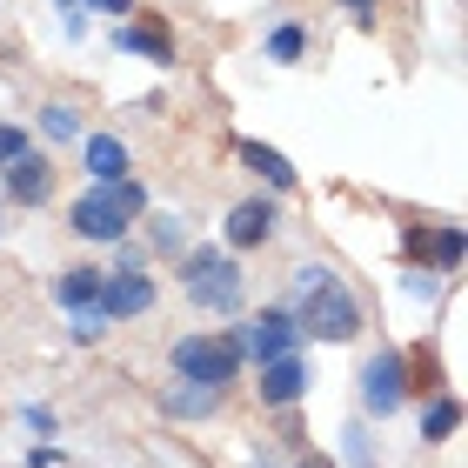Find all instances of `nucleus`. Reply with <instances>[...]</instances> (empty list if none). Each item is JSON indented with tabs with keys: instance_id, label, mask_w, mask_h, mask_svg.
Returning a JSON list of instances; mask_svg holds the SVG:
<instances>
[{
	"instance_id": "obj_1",
	"label": "nucleus",
	"mask_w": 468,
	"mask_h": 468,
	"mask_svg": "<svg viewBox=\"0 0 468 468\" xmlns=\"http://www.w3.org/2000/svg\"><path fill=\"white\" fill-rule=\"evenodd\" d=\"M167 368H175V381H201V388H215V395H228L234 381H241V368H248V355H241V342H234V328H201V335H181L175 348H167Z\"/></svg>"
},
{
	"instance_id": "obj_2",
	"label": "nucleus",
	"mask_w": 468,
	"mask_h": 468,
	"mask_svg": "<svg viewBox=\"0 0 468 468\" xmlns=\"http://www.w3.org/2000/svg\"><path fill=\"white\" fill-rule=\"evenodd\" d=\"M147 215V187L141 181H114V187H88L74 207H68V228L80 241H127V228Z\"/></svg>"
},
{
	"instance_id": "obj_3",
	"label": "nucleus",
	"mask_w": 468,
	"mask_h": 468,
	"mask_svg": "<svg viewBox=\"0 0 468 468\" xmlns=\"http://www.w3.org/2000/svg\"><path fill=\"white\" fill-rule=\"evenodd\" d=\"M181 288H187V302L195 308H207V314H234L248 302V274H241V261H234L228 248H187L181 254Z\"/></svg>"
},
{
	"instance_id": "obj_4",
	"label": "nucleus",
	"mask_w": 468,
	"mask_h": 468,
	"mask_svg": "<svg viewBox=\"0 0 468 468\" xmlns=\"http://www.w3.org/2000/svg\"><path fill=\"white\" fill-rule=\"evenodd\" d=\"M294 328H302V342H308V335H314V342H355V335H361V302H355L342 282H328V288L302 294Z\"/></svg>"
},
{
	"instance_id": "obj_5",
	"label": "nucleus",
	"mask_w": 468,
	"mask_h": 468,
	"mask_svg": "<svg viewBox=\"0 0 468 468\" xmlns=\"http://www.w3.org/2000/svg\"><path fill=\"white\" fill-rule=\"evenodd\" d=\"M361 409H368L375 421H388L395 409H409V355L401 348H375L368 361H361Z\"/></svg>"
},
{
	"instance_id": "obj_6",
	"label": "nucleus",
	"mask_w": 468,
	"mask_h": 468,
	"mask_svg": "<svg viewBox=\"0 0 468 468\" xmlns=\"http://www.w3.org/2000/svg\"><path fill=\"white\" fill-rule=\"evenodd\" d=\"M234 342H241L248 361H282V355H302V328H294V308H261V314H248L241 328H234Z\"/></svg>"
},
{
	"instance_id": "obj_7",
	"label": "nucleus",
	"mask_w": 468,
	"mask_h": 468,
	"mask_svg": "<svg viewBox=\"0 0 468 468\" xmlns=\"http://www.w3.org/2000/svg\"><path fill=\"white\" fill-rule=\"evenodd\" d=\"M274 228H282V207H274L268 195H248V201H234L228 207V254H254V248H268L274 241Z\"/></svg>"
},
{
	"instance_id": "obj_8",
	"label": "nucleus",
	"mask_w": 468,
	"mask_h": 468,
	"mask_svg": "<svg viewBox=\"0 0 468 468\" xmlns=\"http://www.w3.org/2000/svg\"><path fill=\"white\" fill-rule=\"evenodd\" d=\"M114 48L121 54H147V60H154V68H175V27H167V20L154 14V7H141L134 20H121V27H114Z\"/></svg>"
},
{
	"instance_id": "obj_9",
	"label": "nucleus",
	"mask_w": 468,
	"mask_h": 468,
	"mask_svg": "<svg viewBox=\"0 0 468 468\" xmlns=\"http://www.w3.org/2000/svg\"><path fill=\"white\" fill-rule=\"evenodd\" d=\"M54 161L48 154H34V147H27V154H20V161H7V167H0V187H7V201L14 207H48L54 201Z\"/></svg>"
},
{
	"instance_id": "obj_10",
	"label": "nucleus",
	"mask_w": 468,
	"mask_h": 468,
	"mask_svg": "<svg viewBox=\"0 0 468 468\" xmlns=\"http://www.w3.org/2000/svg\"><path fill=\"white\" fill-rule=\"evenodd\" d=\"M401 254L421 261V268H435V274H455V268H462V228H455V221L409 228V234H401Z\"/></svg>"
},
{
	"instance_id": "obj_11",
	"label": "nucleus",
	"mask_w": 468,
	"mask_h": 468,
	"mask_svg": "<svg viewBox=\"0 0 468 468\" xmlns=\"http://www.w3.org/2000/svg\"><path fill=\"white\" fill-rule=\"evenodd\" d=\"M154 274H108V282H101V314H108V322H141V314H154Z\"/></svg>"
},
{
	"instance_id": "obj_12",
	"label": "nucleus",
	"mask_w": 468,
	"mask_h": 468,
	"mask_svg": "<svg viewBox=\"0 0 468 468\" xmlns=\"http://www.w3.org/2000/svg\"><path fill=\"white\" fill-rule=\"evenodd\" d=\"M308 361L302 355H282V361H268L261 381H254V395H261V409H294V401L308 395Z\"/></svg>"
},
{
	"instance_id": "obj_13",
	"label": "nucleus",
	"mask_w": 468,
	"mask_h": 468,
	"mask_svg": "<svg viewBox=\"0 0 468 468\" xmlns=\"http://www.w3.org/2000/svg\"><path fill=\"white\" fill-rule=\"evenodd\" d=\"M154 401H161V415H175V421H207V415H221V395L201 388V381H167Z\"/></svg>"
},
{
	"instance_id": "obj_14",
	"label": "nucleus",
	"mask_w": 468,
	"mask_h": 468,
	"mask_svg": "<svg viewBox=\"0 0 468 468\" xmlns=\"http://www.w3.org/2000/svg\"><path fill=\"white\" fill-rule=\"evenodd\" d=\"M80 161H88V181H94V187L127 181V147H121L114 134H80Z\"/></svg>"
},
{
	"instance_id": "obj_15",
	"label": "nucleus",
	"mask_w": 468,
	"mask_h": 468,
	"mask_svg": "<svg viewBox=\"0 0 468 468\" xmlns=\"http://www.w3.org/2000/svg\"><path fill=\"white\" fill-rule=\"evenodd\" d=\"M101 282H108V268H94V261H74V268L54 282V302L68 308V314H80V308H94V302H101Z\"/></svg>"
},
{
	"instance_id": "obj_16",
	"label": "nucleus",
	"mask_w": 468,
	"mask_h": 468,
	"mask_svg": "<svg viewBox=\"0 0 468 468\" xmlns=\"http://www.w3.org/2000/svg\"><path fill=\"white\" fill-rule=\"evenodd\" d=\"M308 48H314V34L302 27V20H274V27H268V60H274V68H302V60H308Z\"/></svg>"
},
{
	"instance_id": "obj_17",
	"label": "nucleus",
	"mask_w": 468,
	"mask_h": 468,
	"mask_svg": "<svg viewBox=\"0 0 468 468\" xmlns=\"http://www.w3.org/2000/svg\"><path fill=\"white\" fill-rule=\"evenodd\" d=\"M234 154H241V161L254 167V175H261V181L274 187V195H288V187H294V167H288V154H282V147H261V141H234Z\"/></svg>"
},
{
	"instance_id": "obj_18",
	"label": "nucleus",
	"mask_w": 468,
	"mask_h": 468,
	"mask_svg": "<svg viewBox=\"0 0 468 468\" xmlns=\"http://www.w3.org/2000/svg\"><path fill=\"white\" fill-rule=\"evenodd\" d=\"M462 429V401L455 395H429L421 401V441H449Z\"/></svg>"
},
{
	"instance_id": "obj_19",
	"label": "nucleus",
	"mask_w": 468,
	"mask_h": 468,
	"mask_svg": "<svg viewBox=\"0 0 468 468\" xmlns=\"http://www.w3.org/2000/svg\"><path fill=\"white\" fill-rule=\"evenodd\" d=\"M40 134H48V141H74V134H80V108L48 101V108H40Z\"/></svg>"
},
{
	"instance_id": "obj_20",
	"label": "nucleus",
	"mask_w": 468,
	"mask_h": 468,
	"mask_svg": "<svg viewBox=\"0 0 468 468\" xmlns=\"http://www.w3.org/2000/svg\"><path fill=\"white\" fill-rule=\"evenodd\" d=\"M147 241H154V254H187V234H181L175 215H154V221H147Z\"/></svg>"
},
{
	"instance_id": "obj_21",
	"label": "nucleus",
	"mask_w": 468,
	"mask_h": 468,
	"mask_svg": "<svg viewBox=\"0 0 468 468\" xmlns=\"http://www.w3.org/2000/svg\"><path fill=\"white\" fill-rule=\"evenodd\" d=\"M108 328H114V322H108V314H101V308H80V314H74V342H80V348L108 342Z\"/></svg>"
},
{
	"instance_id": "obj_22",
	"label": "nucleus",
	"mask_w": 468,
	"mask_h": 468,
	"mask_svg": "<svg viewBox=\"0 0 468 468\" xmlns=\"http://www.w3.org/2000/svg\"><path fill=\"white\" fill-rule=\"evenodd\" d=\"M342 455H348V468H375V441H368V429H342Z\"/></svg>"
},
{
	"instance_id": "obj_23",
	"label": "nucleus",
	"mask_w": 468,
	"mask_h": 468,
	"mask_svg": "<svg viewBox=\"0 0 468 468\" xmlns=\"http://www.w3.org/2000/svg\"><path fill=\"white\" fill-rule=\"evenodd\" d=\"M328 282H335L328 261H302V268H294V294H314V288H328Z\"/></svg>"
},
{
	"instance_id": "obj_24",
	"label": "nucleus",
	"mask_w": 468,
	"mask_h": 468,
	"mask_svg": "<svg viewBox=\"0 0 468 468\" xmlns=\"http://www.w3.org/2000/svg\"><path fill=\"white\" fill-rule=\"evenodd\" d=\"M20 421H27L34 435H60V415H54V409H40V401H27V409H20Z\"/></svg>"
},
{
	"instance_id": "obj_25",
	"label": "nucleus",
	"mask_w": 468,
	"mask_h": 468,
	"mask_svg": "<svg viewBox=\"0 0 468 468\" xmlns=\"http://www.w3.org/2000/svg\"><path fill=\"white\" fill-rule=\"evenodd\" d=\"M335 7H342L355 27H375V14H381V0H335Z\"/></svg>"
},
{
	"instance_id": "obj_26",
	"label": "nucleus",
	"mask_w": 468,
	"mask_h": 468,
	"mask_svg": "<svg viewBox=\"0 0 468 468\" xmlns=\"http://www.w3.org/2000/svg\"><path fill=\"white\" fill-rule=\"evenodd\" d=\"M20 154H27V134H20V127H0V167L20 161Z\"/></svg>"
},
{
	"instance_id": "obj_27",
	"label": "nucleus",
	"mask_w": 468,
	"mask_h": 468,
	"mask_svg": "<svg viewBox=\"0 0 468 468\" xmlns=\"http://www.w3.org/2000/svg\"><path fill=\"white\" fill-rule=\"evenodd\" d=\"M88 7H101V14H114V20H134V14H141V0H88Z\"/></svg>"
},
{
	"instance_id": "obj_28",
	"label": "nucleus",
	"mask_w": 468,
	"mask_h": 468,
	"mask_svg": "<svg viewBox=\"0 0 468 468\" xmlns=\"http://www.w3.org/2000/svg\"><path fill=\"white\" fill-rule=\"evenodd\" d=\"M54 7H60V14H88V0H54Z\"/></svg>"
},
{
	"instance_id": "obj_29",
	"label": "nucleus",
	"mask_w": 468,
	"mask_h": 468,
	"mask_svg": "<svg viewBox=\"0 0 468 468\" xmlns=\"http://www.w3.org/2000/svg\"><path fill=\"white\" fill-rule=\"evenodd\" d=\"M302 468H328V462H302Z\"/></svg>"
},
{
	"instance_id": "obj_30",
	"label": "nucleus",
	"mask_w": 468,
	"mask_h": 468,
	"mask_svg": "<svg viewBox=\"0 0 468 468\" xmlns=\"http://www.w3.org/2000/svg\"><path fill=\"white\" fill-rule=\"evenodd\" d=\"M0 234H7V221H0Z\"/></svg>"
}]
</instances>
